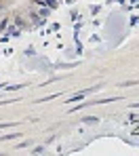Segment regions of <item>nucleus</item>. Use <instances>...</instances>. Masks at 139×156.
Returning <instances> with one entry per match:
<instances>
[{"label":"nucleus","instance_id":"1","mask_svg":"<svg viewBox=\"0 0 139 156\" xmlns=\"http://www.w3.org/2000/svg\"><path fill=\"white\" fill-rule=\"evenodd\" d=\"M133 133H139V124H137V127H135V129H133Z\"/></svg>","mask_w":139,"mask_h":156}]
</instances>
